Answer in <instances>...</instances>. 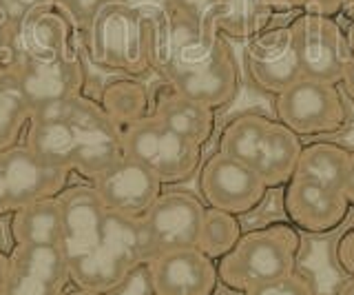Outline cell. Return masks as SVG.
<instances>
[{"label":"cell","mask_w":354,"mask_h":295,"mask_svg":"<svg viewBox=\"0 0 354 295\" xmlns=\"http://www.w3.org/2000/svg\"><path fill=\"white\" fill-rule=\"evenodd\" d=\"M51 3L53 0H5V7L9 9L11 18L18 23V20L27 12H31V9H38L42 5H51Z\"/></svg>","instance_id":"cell-35"},{"label":"cell","mask_w":354,"mask_h":295,"mask_svg":"<svg viewBox=\"0 0 354 295\" xmlns=\"http://www.w3.org/2000/svg\"><path fill=\"white\" fill-rule=\"evenodd\" d=\"M151 116L199 147H204L215 134V109L182 96L169 82H162L155 89Z\"/></svg>","instance_id":"cell-19"},{"label":"cell","mask_w":354,"mask_h":295,"mask_svg":"<svg viewBox=\"0 0 354 295\" xmlns=\"http://www.w3.org/2000/svg\"><path fill=\"white\" fill-rule=\"evenodd\" d=\"M337 295H354V278H350L346 284H343Z\"/></svg>","instance_id":"cell-41"},{"label":"cell","mask_w":354,"mask_h":295,"mask_svg":"<svg viewBox=\"0 0 354 295\" xmlns=\"http://www.w3.org/2000/svg\"><path fill=\"white\" fill-rule=\"evenodd\" d=\"M86 58L97 69L142 78L155 71V20L151 5L106 0L82 36Z\"/></svg>","instance_id":"cell-2"},{"label":"cell","mask_w":354,"mask_h":295,"mask_svg":"<svg viewBox=\"0 0 354 295\" xmlns=\"http://www.w3.org/2000/svg\"><path fill=\"white\" fill-rule=\"evenodd\" d=\"M283 209L295 229L308 233H330L346 222L350 202L341 191L292 176L286 182Z\"/></svg>","instance_id":"cell-16"},{"label":"cell","mask_w":354,"mask_h":295,"mask_svg":"<svg viewBox=\"0 0 354 295\" xmlns=\"http://www.w3.org/2000/svg\"><path fill=\"white\" fill-rule=\"evenodd\" d=\"M66 295H106V293H97V291H88V289H75V291L66 293Z\"/></svg>","instance_id":"cell-42"},{"label":"cell","mask_w":354,"mask_h":295,"mask_svg":"<svg viewBox=\"0 0 354 295\" xmlns=\"http://www.w3.org/2000/svg\"><path fill=\"white\" fill-rule=\"evenodd\" d=\"M162 3L177 7V9H182V12H188V14L199 16V18L206 20L210 7L215 5V0H162Z\"/></svg>","instance_id":"cell-34"},{"label":"cell","mask_w":354,"mask_h":295,"mask_svg":"<svg viewBox=\"0 0 354 295\" xmlns=\"http://www.w3.org/2000/svg\"><path fill=\"white\" fill-rule=\"evenodd\" d=\"M243 295H315L313 284L301 273H288V276L274 278L268 282H261L257 287L243 291Z\"/></svg>","instance_id":"cell-28"},{"label":"cell","mask_w":354,"mask_h":295,"mask_svg":"<svg viewBox=\"0 0 354 295\" xmlns=\"http://www.w3.org/2000/svg\"><path fill=\"white\" fill-rule=\"evenodd\" d=\"M239 78V62L226 38L204 56L162 73V80L169 82L175 91L210 109L226 107L235 100Z\"/></svg>","instance_id":"cell-8"},{"label":"cell","mask_w":354,"mask_h":295,"mask_svg":"<svg viewBox=\"0 0 354 295\" xmlns=\"http://www.w3.org/2000/svg\"><path fill=\"white\" fill-rule=\"evenodd\" d=\"M147 269L155 295H213L219 280L213 258L197 247L162 253Z\"/></svg>","instance_id":"cell-17"},{"label":"cell","mask_w":354,"mask_h":295,"mask_svg":"<svg viewBox=\"0 0 354 295\" xmlns=\"http://www.w3.org/2000/svg\"><path fill=\"white\" fill-rule=\"evenodd\" d=\"M204 213L206 206L193 193H162L151 209L142 215L151 256L158 258L169 251L197 247Z\"/></svg>","instance_id":"cell-9"},{"label":"cell","mask_w":354,"mask_h":295,"mask_svg":"<svg viewBox=\"0 0 354 295\" xmlns=\"http://www.w3.org/2000/svg\"><path fill=\"white\" fill-rule=\"evenodd\" d=\"M341 14L348 18V23L354 20V0H341Z\"/></svg>","instance_id":"cell-40"},{"label":"cell","mask_w":354,"mask_h":295,"mask_svg":"<svg viewBox=\"0 0 354 295\" xmlns=\"http://www.w3.org/2000/svg\"><path fill=\"white\" fill-rule=\"evenodd\" d=\"M22 145L91 182L124 156L122 127L109 118L102 105L86 96L31 109Z\"/></svg>","instance_id":"cell-1"},{"label":"cell","mask_w":354,"mask_h":295,"mask_svg":"<svg viewBox=\"0 0 354 295\" xmlns=\"http://www.w3.org/2000/svg\"><path fill=\"white\" fill-rule=\"evenodd\" d=\"M3 213H11V209H9V191H7L3 162H0V215H3Z\"/></svg>","instance_id":"cell-39"},{"label":"cell","mask_w":354,"mask_h":295,"mask_svg":"<svg viewBox=\"0 0 354 295\" xmlns=\"http://www.w3.org/2000/svg\"><path fill=\"white\" fill-rule=\"evenodd\" d=\"M16 244H58L62 242V213L58 198H47L11 211L9 224Z\"/></svg>","instance_id":"cell-22"},{"label":"cell","mask_w":354,"mask_h":295,"mask_svg":"<svg viewBox=\"0 0 354 295\" xmlns=\"http://www.w3.org/2000/svg\"><path fill=\"white\" fill-rule=\"evenodd\" d=\"M246 69L252 82L266 93L279 96L283 89L304 78L290 25L268 27L246 42Z\"/></svg>","instance_id":"cell-12"},{"label":"cell","mask_w":354,"mask_h":295,"mask_svg":"<svg viewBox=\"0 0 354 295\" xmlns=\"http://www.w3.org/2000/svg\"><path fill=\"white\" fill-rule=\"evenodd\" d=\"M9 191V209L16 211L20 206L33 202L58 198L66 189L71 173L55 167L53 162L40 158L27 145H18L0 156Z\"/></svg>","instance_id":"cell-13"},{"label":"cell","mask_w":354,"mask_h":295,"mask_svg":"<svg viewBox=\"0 0 354 295\" xmlns=\"http://www.w3.org/2000/svg\"><path fill=\"white\" fill-rule=\"evenodd\" d=\"M0 3H5V0H0Z\"/></svg>","instance_id":"cell-43"},{"label":"cell","mask_w":354,"mask_h":295,"mask_svg":"<svg viewBox=\"0 0 354 295\" xmlns=\"http://www.w3.org/2000/svg\"><path fill=\"white\" fill-rule=\"evenodd\" d=\"M97 102L102 105V109L115 125L127 129L129 125H136L151 116L153 93L140 78L120 75V78L109 80L102 87Z\"/></svg>","instance_id":"cell-24"},{"label":"cell","mask_w":354,"mask_h":295,"mask_svg":"<svg viewBox=\"0 0 354 295\" xmlns=\"http://www.w3.org/2000/svg\"><path fill=\"white\" fill-rule=\"evenodd\" d=\"M337 262L339 267L350 273L354 278V229H350L348 233H343V238L337 244Z\"/></svg>","instance_id":"cell-33"},{"label":"cell","mask_w":354,"mask_h":295,"mask_svg":"<svg viewBox=\"0 0 354 295\" xmlns=\"http://www.w3.org/2000/svg\"><path fill=\"white\" fill-rule=\"evenodd\" d=\"M64 289L55 287V284L40 280L36 276H29V273H22L11 269L9 273V282H7V295H62Z\"/></svg>","instance_id":"cell-29"},{"label":"cell","mask_w":354,"mask_h":295,"mask_svg":"<svg viewBox=\"0 0 354 295\" xmlns=\"http://www.w3.org/2000/svg\"><path fill=\"white\" fill-rule=\"evenodd\" d=\"M290 29L304 78L341 84L352 53L346 29L335 16L304 12L292 20Z\"/></svg>","instance_id":"cell-7"},{"label":"cell","mask_w":354,"mask_h":295,"mask_svg":"<svg viewBox=\"0 0 354 295\" xmlns=\"http://www.w3.org/2000/svg\"><path fill=\"white\" fill-rule=\"evenodd\" d=\"M299 247L301 240L290 224H268L241 233L239 242L219 258L217 278L228 289L248 291L261 282L292 273Z\"/></svg>","instance_id":"cell-4"},{"label":"cell","mask_w":354,"mask_h":295,"mask_svg":"<svg viewBox=\"0 0 354 295\" xmlns=\"http://www.w3.org/2000/svg\"><path fill=\"white\" fill-rule=\"evenodd\" d=\"M341 89L346 93L350 100L354 102V58H350L348 62V69L343 73V80H341Z\"/></svg>","instance_id":"cell-37"},{"label":"cell","mask_w":354,"mask_h":295,"mask_svg":"<svg viewBox=\"0 0 354 295\" xmlns=\"http://www.w3.org/2000/svg\"><path fill=\"white\" fill-rule=\"evenodd\" d=\"M348 165L350 151L346 147L337 145V142H313L301 149L295 176L319 182L335 191H343Z\"/></svg>","instance_id":"cell-25"},{"label":"cell","mask_w":354,"mask_h":295,"mask_svg":"<svg viewBox=\"0 0 354 295\" xmlns=\"http://www.w3.org/2000/svg\"><path fill=\"white\" fill-rule=\"evenodd\" d=\"M301 138L288 129L283 123L272 118L257 158L252 162V171H257L261 180L270 187H281L297 173L299 156H301Z\"/></svg>","instance_id":"cell-20"},{"label":"cell","mask_w":354,"mask_h":295,"mask_svg":"<svg viewBox=\"0 0 354 295\" xmlns=\"http://www.w3.org/2000/svg\"><path fill=\"white\" fill-rule=\"evenodd\" d=\"M31 120V105L22 91L14 64L0 67V156L22 145Z\"/></svg>","instance_id":"cell-23"},{"label":"cell","mask_w":354,"mask_h":295,"mask_svg":"<svg viewBox=\"0 0 354 295\" xmlns=\"http://www.w3.org/2000/svg\"><path fill=\"white\" fill-rule=\"evenodd\" d=\"M241 224L235 213L221 209H206L202 220V231H199L197 249L204 251L208 258H224L228 251L239 242Z\"/></svg>","instance_id":"cell-27"},{"label":"cell","mask_w":354,"mask_h":295,"mask_svg":"<svg viewBox=\"0 0 354 295\" xmlns=\"http://www.w3.org/2000/svg\"><path fill=\"white\" fill-rule=\"evenodd\" d=\"M53 3L73 20V25L80 31V38H82L88 25H91L93 18L97 16V12L104 7L106 0H53Z\"/></svg>","instance_id":"cell-30"},{"label":"cell","mask_w":354,"mask_h":295,"mask_svg":"<svg viewBox=\"0 0 354 295\" xmlns=\"http://www.w3.org/2000/svg\"><path fill=\"white\" fill-rule=\"evenodd\" d=\"M58 204L62 213L60 247L66 256V262H69L77 256H84L86 251H91L97 244L109 209L93 184L66 187L58 195Z\"/></svg>","instance_id":"cell-18"},{"label":"cell","mask_w":354,"mask_h":295,"mask_svg":"<svg viewBox=\"0 0 354 295\" xmlns=\"http://www.w3.org/2000/svg\"><path fill=\"white\" fill-rule=\"evenodd\" d=\"M91 184L109 211L133 217H142L162 195L160 178L129 156H122Z\"/></svg>","instance_id":"cell-15"},{"label":"cell","mask_w":354,"mask_h":295,"mask_svg":"<svg viewBox=\"0 0 354 295\" xmlns=\"http://www.w3.org/2000/svg\"><path fill=\"white\" fill-rule=\"evenodd\" d=\"M16 58V20L5 3H0V67Z\"/></svg>","instance_id":"cell-31"},{"label":"cell","mask_w":354,"mask_h":295,"mask_svg":"<svg viewBox=\"0 0 354 295\" xmlns=\"http://www.w3.org/2000/svg\"><path fill=\"white\" fill-rule=\"evenodd\" d=\"M343 195L350 202V206H354V151H350V165H348V176L346 182H343Z\"/></svg>","instance_id":"cell-36"},{"label":"cell","mask_w":354,"mask_h":295,"mask_svg":"<svg viewBox=\"0 0 354 295\" xmlns=\"http://www.w3.org/2000/svg\"><path fill=\"white\" fill-rule=\"evenodd\" d=\"M82 49L58 58H14L11 64L18 73L20 87L31 109L53 100H64V98L84 96L86 64Z\"/></svg>","instance_id":"cell-11"},{"label":"cell","mask_w":354,"mask_h":295,"mask_svg":"<svg viewBox=\"0 0 354 295\" xmlns=\"http://www.w3.org/2000/svg\"><path fill=\"white\" fill-rule=\"evenodd\" d=\"M199 189L213 209L243 215L263 202L268 184L261 180L257 171L217 151L202 165Z\"/></svg>","instance_id":"cell-10"},{"label":"cell","mask_w":354,"mask_h":295,"mask_svg":"<svg viewBox=\"0 0 354 295\" xmlns=\"http://www.w3.org/2000/svg\"><path fill=\"white\" fill-rule=\"evenodd\" d=\"M153 260L142 217L106 211L97 244L69 260V280L77 289L113 293Z\"/></svg>","instance_id":"cell-3"},{"label":"cell","mask_w":354,"mask_h":295,"mask_svg":"<svg viewBox=\"0 0 354 295\" xmlns=\"http://www.w3.org/2000/svg\"><path fill=\"white\" fill-rule=\"evenodd\" d=\"M3 295H7V293H3Z\"/></svg>","instance_id":"cell-44"},{"label":"cell","mask_w":354,"mask_h":295,"mask_svg":"<svg viewBox=\"0 0 354 295\" xmlns=\"http://www.w3.org/2000/svg\"><path fill=\"white\" fill-rule=\"evenodd\" d=\"M268 3L274 12L277 9H295V7L324 16H335L341 12V0H268Z\"/></svg>","instance_id":"cell-32"},{"label":"cell","mask_w":354,"mask_h":295,"mask_svg":"<svg viewBox=\"0 0 354 295\" xmlns=\"http://www.w3.org/2000/svg\"><path fill=\"white\" fill-rule=\"evenodd\" d=\"M80 49V31L55 3L31 9L16 23V56L58 58Z\"/></svg>","instance_id":"cell-14"},{"label":"cell","mask_w":354,"mask_h":295,"mask_svg":"<svg viewBox=\"0 0 354 295\" xmlns=\"http://www.w3.org/2000/svg\"><path fill=\"white\" fill-rule=\"evenodd\" d=\"M9 273H11V262L5 251H0V295L7 291V282H9Z\"/></svg>","instance_id":"cell-38"},{"label":"cell","mask_w":354,"mask_h":295,"mask_svg":"<svg viewBox=\"0 0 354 295\" xmlns=\"http://www.w3.org/2000/svg\"><path fill=\"white\" fill-rule=\"evenodd\" d=\"M272 14L268 0H215L206 23L226 40L248 42L268 29Z\"/></svg>","instance_id":"cell-21"},{"label":"cell","mask_w":354,"mask_h":295,"mask_svg":"<svg viewBox=\"0 0 354 295\" xmlns=\"http://www.w3.org/2000/svg\"><path fill=\"white\" fill-rule=\"evenodd\" d=\"M11 269L29 273L64 289L69 280V265L62 247L58 244H16L9 253Z\"/></svg>","instance_id":"cell-26"},{"label":"cell","mask_w":354,"mask_h":295,"mask_svg":"<svg viewBox=\"0 0 354 295\" xmlns=\"http://www.w3.org/2000/svg\"><path fill=\"white\" fill-rule=\"evenodd\" d=\"M153 295H155V293H153Z\"/></svg>","instance_id":"cell-45"},{"label":"cell","mask_w":354,"mask_h":295,"mask_svg":"<svg viewBox=\"0 0 354 295\" xmlns=\"http://www.w3.org/2000/svg\"><path fill=\"white\" fill-rule=\"evenodd\" d=\"M277 120L299 138L330 136L348 125V102L341 84L299 78L277 96Z\"/></svg>","instance_id":"cell-6"},{"label":"cell","mask_w":354,"mask_h":295,"mask_svg":"<svg viewBox=\"0 0 354 295\" xmlns=\"http://www.w3.org/2000/svg\"><path fill=\"white\" fill-rule=\"evenodd\" d=\"M122 138L124 156L138 160L162 184H177L193 178L202 165L204 147L175 134L153 116L122 129Z\"/></svg>","instance_id":"cell-5"}]
</instances>
